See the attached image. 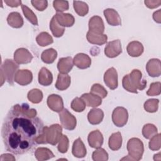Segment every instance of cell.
I'll use <instances>...</instances> for the list:
<instances>
[{
    "instance_id": "1",
    "label": "cell",
    "mask_w": 161,
    "mask_h": 161,
    "mask_svg": "<svg viewBox=\"0 0 161 161\" xmlns=\"http://www.w3.org/2000/svg\"><path fill=\"white\" fill-rule=\"evenodd\" d=\"M44 128L38 117H30L21 104L13 106L8 113L2 126L1 135L6 149L14 154L26 153L36 143Z\"/></svg>"
},
{
    "instance_id": "2",
    "label": "cell",
    "mask_w": 161,
    "mask_h": 161,
    "mask_svg": "<svg viewBox=\"0 0 161 161\" xmlns=\"http://www.w3.org/2000/svg\"><path fill=\"white\" fill-rule=\"evenodd\" d=\"M122 86L126 91L136 94L138 89L142 91L146 87L147 81L142 79V74L140 70L133 69L129 74L123 77Z\"/></svg>"
},
{
    "instance_id": "3",
    "label": "cell",
    "mask_w": 161,
    "mask_h": 161,
    "mask_svg": "<svg viewBox=\"0 0 161 161\" xmlns=\"http://www.w3.org/2000/svg\"><path fill=\"white\" fill-rule=\"evenodd\" d=\"M62 127L58 124H53L50 126H44L42 135L36 140L37 144H47L55 145L59 142L62 134Z\"/></svg>"
},
{
    "instance_id": "4",
    "label": "cell",
    "mask_w": 161,
    "mask_h": 161,
    "mask_svg": "<svg viewBox=\"0 0 161 161\" xmlns=\"http://www.w3.org/2000/svg\"><path fill=\"white\" fill-rule=\"evenodd\" d=\"M18 68L19 65L15 61L11 59H6L1 66V85L2 86L6 80L9 84L13 86L14 82V75Z\"/></svg>"
},
{
    "instance_id": "5",
    "label": "cell",
    "mask_w": 161,
    "mask_h": 161,
    "mask_svg": "<svg viewBox=\"0 0 161 161\" xmlns=\"http://www.w3.org/2000/svg\"><path fill=\"white\" fill-rule=\"evenodd\" d=\"M126 147L128 155L133 160H140L142 159L144 152V146L143 142L139 138H130L127 143Z\"/></svg>"
},
{
    "instance_id": "6",
    "label": "cell",
    "mask_w": 161,
    "mask_h": 161,
    "mask_svg": "<svg viewBox=\"0 0 161 161\" xmlns=\"http://www.w3.org/2000/svg\"><path fill=\"white\" fill-rule=\"evenodd\" d=\"M128 113L126 108L121 106L116 107L112 113V121L118 127L124 126L128 121Z\"/></svg>"
},
{
    "instance_id": "7",
    "label": "cell",
    "mask_w": 161,
    "mask_h": 161,
    "mask_svg": "<svg viewBox=\"0 0 161 161\" xmlns=\"http://www.w3.org/2000/svg\"><path fill=\"white\" fill-rule=\"evenodd\" d=\"M60 121L62 126L68 130H73L77 125L75 117L67 109H63L59 113Z\"/></svg>"
},
{
    "instance_id": "8",
    "label": "cell",
    "mask_w": 161,
    "mask_h": 161,
    "mask_svg": "<svg viewBox=\"0 0 161 161\" xmlns=\"http://www.w3.org/2000/svg\"><path fill=\"white\" fill-rule=\"evenodd\" d=\"M121 52V43L119 40L109 42L104 48V54L109 58H114Z\"/></svg>"
},
{
    "instance_id": "9",
    "label": "cell",
    "mask_w": 161,
    "mask_h": 161,
    "mask_svg": "<svg viewBox=\"0 0 161 161\" xmlns=\"http://www.w3.org/2000/svg\"><path fill=\"white\" fill-rule=\"evenodd\" d=\"M104 81L105 84L111 90L118 87V73L114 67L108 69L104 74Z\"/></svg>"
},
{
    "instance_id": "10",
    "label": "cell",
    "mask_w": 161,
    "mask_h": 161,
    "mask_svg": "<svg viewBox=\"0 0 161 161\" xmlns=\"http://www.w3.org/2000/svg\"><path fill=\"white\" fill-rule=\"evenodd\" d=\"M33 59L32 54L25 48H19L14 53V61L18 64H26L31 62Z\"/></svg>"
},
{
    "instance_id": "11",
    "label": "cell",
    "mask_w": 161,
    "mask_h": 161,
    "mask_svg": "<svg viewBox=\"0 0 161 161\" xmlns=\"http://www.w3.org/2000/svg\"><path fill=\"white\" fill-rule=\"evenodd\" d=\"M33 80L32 72L27 69L18 70L15 74L14 81L21 86H26Z\"/></svg>"
},
{
    "instance_id": "12",
    "label": "cell",
    "mask_w": 161,
    "mask_h": 161,
    "mask_svg": "<svg viewBox=\"0 0 161 161\" xmlns=\"http://www.w3.org/2000/svg\"><path fill=\"white\" fill-rule=\"evenodd\" d=\"M146 70L150 77H159L161 74L160 60L158 58L150 59L147 63Z\"/></svg>"
},
{
    "instance_id": "13",
    "label": "cell",
    "mask_w": 161,
    "mask_h": 161,
    "mask_svg": "<svg viewBox=\"0 0 161 161\" xmlns=\"http://www.w3.org/2000/svg\"><path fill=\"white\" fill-rule=\"evenodd\" d=\"M47 105L51 110L57 113H60L64 109V102L62 97L55 94L48 96Z\"/></svg>"
},
{
    "instance_id": "14",
    "label": "cell",
    "mask_w": 161,
    "mask_h": 161,
    "mask_svg": "<svg viewBox=\"0 0 161 161\" xmlns=\"http://www.w3.org/2000/svg\"><path fill=\"white\" fill-rule=\"evenodd\" d=\"M87 141L91 147L97 148L102 146L104 138L101 131L96 130L89 133L87 137Z\"/></svg>"
},
{
    "instance_id": "15",
    "label": "cell",
    "mask_w": 161,
    "mask_h": 161,
    "mask_svg": "<svg viewBox=\"0 0 161 161\" xmlns=\"http://www.w3.org/2000/svg\"><path fill=\"white\" fill-rule=\"evenodd\" d=\"M104 15L108 23L111 26H119L121 25V18L118 12L112 8L104 10Z\"/></svg>"
},
{
    "instance_id": "16",
    "label": "cell",
    "mask_w": 161,
    "mask_h": 161,
    "mask_svg": "<svg viewBox=\"0 0 161 161\" xmlns=\"http://www.w3.org/2000/svg\"><path fill=\"white\" fill-rule=\"evenodd\" d=\"M89 30L99 33L104 31V25L102 18L99 16L91 17L89 21Z\"/></svg>"
},
{
    "instance_id": "17",
    "label": "cell",
    "mask_w": 161,
    "mask_h": 161,
    "mask_svg": "<svg viewBox=\"0 0 161 161\" xmlns=\"http://www.w3.org/2000/svg\"><path fill=\"white\" fill-rule=\"evenodd\" d=\"M86 38L90 43L97 45H102L106 43L108 40V36L106 35L104 33L93 32L89 30L87 33Z\"/></svg>"
},
{
    "instance_id": "18",
    "label": "cell",
    "mask_w": 161,
    "mask_h": 161,
    "mask_svg": "<svg viewBox=\"0 0 161 161\" xmlns=\"http://www.w3.org/2000/svg\"><path fill=\"white\" fill-rule=\"evenodd\" d=\"M74 64L80 69L89 68L91 64V59L89 55L84 53H77L73 59Z\"/></svg>"
},
{
    "instance_id": "19",
    "label": "cell",
    "mask_w": 161,
    "mask_h": 161,
    "mask_svg": "<svg viewBox=\"0 0 161 161\" xmlns=\"http://www.w3.org/2000/svg\"><path fill=\"white\" fill-rule=\"evenodd\" d=\"M54 16L58 23L63 27H70L75 23L74 17L69 13H57Z\"/></svg>"
},
{
    "instance_id": "20",
    "label": "cell",
    "mask_w": 161,
    "mask_h": 161,
    "mask_svg": "<svg viewBox=\"0 0 161 161\" xmlns=\"http://www.w3.org/2000/svg\"><path fill=\"white\" fill-rule=\"evenodd\" d=\"M126 50L129 55L133 57H138L140 56L144 50L142 43L138 41H133L128 43Z\"/></svg>"
},
{
    "instance_id": "21",
    "label": "cell",
    "mask_w": 161,
    "mask_h": 161,
    "mask_svg": "<svg viewBox=\"0 0 161 161\" xmlns=\"http://www.w3.org/2000/svg\"><path fill=\"white\" fill-rule=\"evenodd\" d=\"M74 62L71 57L60 58L57 63V69L60 73L67 74L73 68Z\"/></svg>"
},
{
    "instance_id": "22",
    "label": "cell",
    "mask_w": 161,
    "mask_h": 161,
    "mask_svg": "<svg viewBox=\"0 0 161 161\" xmlns=\"http://www.w3.org/2000/svg\"><path fill=\"white\" fill-rule=\"evenodd\" d=\"M72 152L73 155L77 158H84L86 155V148L80 138H78L74 142Z\"/></svg>"
},
{
    "instance_id": "23",
    "label": "cell",
    "mask_w": 161,
    "mask_h": 161,
    "mask_svg": "<svg viewBox=\"0 0 161 161\" xmlns=\"http://www.w3.org/2000/svg\"><path fill=\"white\" fill-rule=\"evenodd\" d=\"M85 102L86 106L96 108L102 103V98L92 93H84L80 97Z\"/></svg>"
},
{
    "instance_id": "24",
    "label": "cell",
    "mask_w": 161,
    "mask_h": 161,
    "mask_svg": "<svg viewBox=\"0 0 161 161\" xmlns=\"http://www.w3.org/2000/svg\"><path fill=\"white\" fill-rule=\"evenodd\" d=\"M104 113L102 109L93 108L87 114V119L91 125H98L103 119Z\"/></svg>"
},
{
    "instance_id": "25",
    "label": "cell",
    "mask_w": 161,
    "mask_h": 161,
    "mask_svg": "<svg viewBox=\"0 0 161 161\" xmlns=\"http://www.w3.org/2000/svg\"><path fill=\"white\" fill-rule=\"evenodd\" d=\"M53 81V76L52 72L45 67H42L38 73V82L40 84L48 86H50Z\"/></svg>"
},
{
    "instance_id": "26",
    "label": "cell",
    "mask_w": 161,
    "mask_h": 161,
    "mask_svg": "<svg viewBox=\"0 0 161 161\" xmlns=\"http://www.w3.org/2000/svg\"><path fill=\"white\" fill-rule=\"evenodd\" d=\"M8 25L14 28H19L23 26L24 21L22 16L18 12L10 13L7 18Z\"/></svg>"
},
{
    "instance_id": "27",
    "label": "cell",
    "mask_w": 161,
    "mask_h": 161,
    "mask_svg": "<svg viewBox=\"0 0 161 161\" xmlns=\"http://www.w3.org/2000/svg\"><path fill=\"white\" fill-rule=\"evenodd\" d=\"M70 82V77L67 74L59 73L57 75L55 87L59 91H64L69 87Z\"/></svg>"
},
{
    "instance_id": "28",
    "label": "cell",
    "mask_w": 161,
    "mask_h": 161,
    "mask_svg": "<svg viewBox=\"0 0 161 161\" xmlns=\"http://www.w3.org/2000/svg\"><path fill=\"white\" fill-rule=\"evenodd\" d=\"M108 145L111 150H118L122 145V136L120 132L118 131L111 134L109 138Z\"/></svg>"
},
{
    "instance_id": "29",
    "label": "cell",
    "mask_w": 161,
    "mask_h": 161,
    "mask_svg": "<svg viewBox=\"0 0 161 161\" xmlns=\"http://www.w3.org/2000/svg\"><path fill=\"white\" fill-rule=\"evenodd\" d=\"M35 156L36 159L38 161L47 160L55 157L53 152L50 149L45 147L38 148L35 152Z\"/></svg>"
},
{
    "instance_id": "30",
    "label": "cell",
    "mask_w": 161,
    "mask_h": 161,
    "mask_svg": "<svg viewBox=\"0 0 161 161\" xmlns=\"http://www.w3.org/2000/svg\"><path fill=\"white\" fill-rule=\"evenodd\" d=\"M50 29L52 33V35L56 38L61 37L65 32L64 27L62 26L58 23L54 16L52 17L50 21Z\"/></svg>"
},
{
    "instance_id": "31",
    "label": "cell",
    "mask_w": 161,
    "mask_h": 161,
    "mask_svg": "<svg viewBox=\"0 0 161 161\" xmlns=\"http://www.w3.org/2000/svg\"><path fill=\"white\" fill-rule=\"evenodd\" d=\"M57 57V51L52 48H48L44 50L41 55V59L42 60L45 64H52Z\"/></svg>"
},
{
    "instance_id": "32",
    "label": "cell",
    "mask_w": 161,
    "mask_h": 161,
    "mask_svg": "<svg viewBox=\"0 0 161 161\" xmlns=\"http://www.w3.org/2000/svg\"><path fill=\"white\" fill-rule=\"evenodd\" d=\"M37 43L41 47H46L52 44L53 42V40L52 36L47 32H41L36 38Z\"/></svg>"
},
{
    "instance_id": "33",
    "label": "cell",
    "mask_w": 161,
    "mask_h": 161,
    "mask_svg": "<svg viewBox=\"0 0 161 161\" xmlns=\"http://www.w3.org/2000/svg\"><path fill=\"white\" fill-rule=\"evenodd\" d=\"M73 6L75 13L80 16H84L88 13L89 6L87 3L84 1H73Z\"/></svg>"
},
{
    "instance_id": "34",
    "label": "cell",
    "mask_w": 161,
    "mask_h": 161,
    "mask_svg": "<svg viewBox=\"0 0 161 161\" xmlns=\"http://www.w3.org/2000/svg\"><path fill=\"white\" fill-rule=\"evenodd\" d=\"M27 97L32 103L38 104L43 99V92L38 89H33L28 92Z\"/></svg>"
},
{
    "instance_id": "35",
    "label": "cell",
    "mask_w": 161,
    "mask_h": 161,
    "mask_svg": "<svg viewBox=\"0 0 161 161\" xmlns=\"http://www.w3.org/2000/svg\"><path fill=\"white\" fill-rule=\"evenodd\" d=\"M23 13L25 18L33 25H38V19L33 11L25 4H21Z\"/></svg>"
},
{
    "instance_id": "36",
    "label": "cell",
    "mask_w": 161,
    "mask_h": 161,
    "mask_svg": "<svg viewBox=\"0 0 161 161\" xmlns=\"http://www.w3.org/2000/svg\"><path fill=\"white\" fill-rule=\"evenodd\" d=\"M157 133V127L151 123L145 125L142 128V135L146 139H150Z\"/></svg>"
},
{
    "instance_id": "37",
    "label": "cell",
    "mask_w": 161,
    "mask_h": 161,
    "mask_svg": "<svg viewBox=\"0 0 161 161\" xmlns=\"http://www.w3.org/2000/svg\"><path fill=\"white\" fill-rule=\"evenodd\" d=\"M159 100L157 99H149L144 103L143 107L148 113H155L158 110Z\"/></svg>"
},
{
    "instance_id": "38",
    "label": "cell",
    "mask_w": 161,
    "mask_h": 161,
    "mask_svg": "<svg viewBox=\"0 0 161 161\" xmlns=\"http://www.w3.org/2000/svg\"><path fill=\"white\" fill-rule=\"evenodd\" d=\"M92 158L94 161H106L108 160V153L104 148L99 147L93 152Z\"/></svg>"
},
{
    "instance_id": "39",
    "label": "cell",
    "mask_w": 161,
    "mask_h": 161,
    "mask_svg": "<svg viewBox=\"0 0 161 161\" xmlns=\"http://www.w3.org/2000/svg\"><path fill=\"white\" fill-rule=\"evenodd\" d=\"M86 103L81 97H75L74 98L71 103L70 107L75 112H82L86 108Z\"/></svg>"
},
{
    "instance_id": "40",
    "label": "cell",
    "mask_w": 161,
    "mask_h": 161,
    "mask_svg": "<svg viewBox=\"0 0 161 161\" xmlns=\"http://www.w3.org/2000/svg\"><path fill=\"white\" fill-rule=\"evenodd\" d=\"M90 92L99 96L102 99L105 98L108 94V92L106 89L99 84H93L91 87Z\"/></svg>"
},
{
    "instance_id": "41",
    "label": "cell",
    "mask_w": 161,
    "mask_h": 161,
    "mask_svg": "<svg viewBox=\"0 0 161 161\" xmlns=\"http://www.w3.org/2000/svg\"><path fill=\"white\" fill-rule=\"evenodd\" d=\"M148 147L152 151H157L160 150L161 147L160 133H157L150 138Z\"/></svg>"
},
{
    "instance_id": "42",
    "label": "cell",
    "mask_w": 161,
    "mask_h": 161,
    "mask_svg": "<svg viewBox=\"0 0 161 161\" xmlns=\"http://www.w3.org/2000/svg\"><path fill=\"white\" fill-rule=\"evenodd\" d=\"M69 140L68 137L66 135H62L59 140L58 145L57 146L58 150L62 153H66L69 149Z\"/></svg>"
},
{
    "instance_id": "43",
    "label": "cell",
    "mask_w": 161,
    "mask_h": 161,
    "mask_svg": "<svg viewBox=\"0 0 161 161\" xmlns=\"http://www.w3.org/2000/svg\"><path fill=\"white\" fill-rule=\"evenodd\" d=\"M53 6L57 13H62L69 9V5L67 1L55 0L53 2Z\"/></svg>"
},
{
    "instance_id": "44",
    "label": "cell",
    "mask_w": 161,
    "mask_h": 161,
    "mask_svg": "<svg viewBox=\"0 0 161 161\" xmlns=\"http://www.w3.org/2000/svg\"><path fill=\"white\" fill-rule=\"evenodd\" d=\"M161 83L160 82H152L148 90L147 91V94L149 96H155L160 94L161 92Z\"/></svg>"
},
{
    "instance_id": "45",
    "label": "cell",
    "mask_w": 161,
    "mask_h": 161,
    "mask_svg": "<svg viewBox=\"0 0 161 161\" xmlns=\"http://www.w3.org/2000/svg\"><path fill=\"white\" fill-rule=\"evenodd\" d=\"M31 3L35 9L40 11L45 10L48 6V1L46 0L31 1Z\"/></svg>"
},
{
    "instance_id": "46",
    "label": "cell",
    "mask_w": 161,
    "mask_h": 161,
    "mask_svg": "<svg viewBox=\"0 0 161 161\" xmlns=\"http://www.w3.org/2000/svg\"><path fill=\"white\" fill-rule=\"evenodd\" d=\"M145 6L150 9L156 8L161 4L160 0H146L144 1Z\"/></svg>"
},
{
    "instance_id": "47",
    "label": "cell",
    "mask_w": 161,
    "mask_h": 161,
    "mask_svg": "<svg viewBox=\"0 0 161 161\" xmlns=\"http://www.w3.org/2000/svg\"><path fill=\"white\" fill-rule=\"evenodd\" d=\"M4 3L10 7L12 8H16L20 6L21 4V1L19 0H5Z\"/></svg>"
},
{
    "instance_id": "48",
    "label": "cell",
    "mask_w": 161,
    "mask_h": 161,
    "mask_svg": "<svg viewBox=\"0 0 161 161\" xmlns=\"http://www.w3.org/2000/svg\"><path fill=\"white\" fill-rule=\"evenodd\" d=\"M153 20L158 23H160L161 22V9H158L157 11H155L153 14Z\"/></svg>"
},
{
    "instance_id": "49",
    "label": "cell",
    "mask_w": 161,
    "mask_h": 161,
    "mask_svg": "<svg viewBox=\"0 0 161 161\" xmlns=\"http://www.w3.org/2000/svg\"><path fill=\"white\" fill-rule=\"evenodd\" d=\"M1 161H5V160H15V158L14 156L9 153H4L1 155L0 158Z\"/></svg>"
},
{
    "instance_id": "50",
    "label": "cell",
    "mask_w": 161,
    "mask_h": 161,
    "mask_svg": "<svg viewBox=\"0 0 161 161\" xmlns=\"http://www.w3.org/2000/svg\"><path fill=\"white\" fill-rule=\"evenodd\" d=\"M155 155L157 156V158H157V160H161L160 153H157V154H155ZM156 158V157H155V158H153V160H156V158Z\"/></svg>"
}]
</instances>
